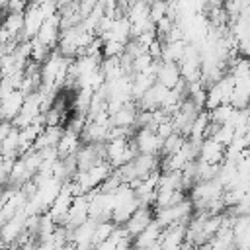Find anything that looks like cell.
I'll return each mask as SVG.
<instances>
[{
    "instance_id": "cell-1",
    "label": "cell",
    "mask_w": 250,
    "mask_h": 250,
    "mask_svg": "<svg viewBox=\"0 0 250 250\" xmlns=\"http://www.w3.org/2000/svg\"><path fill=\"white\" fill-rule=\"evenodd\" d=\"M154 223L164 229V227H170L174 223H188L191 213H193V205L191 201L186 197L184 201L180 203H174V205H168V207H162V209H154Z\"/></svg>"
},
{
    "instance_id": "cell-2",
    "label": "cell",
    "mask_w": 250,
    "mask_h": 250,
    "mask_svg": "<svg viewBox=\"0 0 250 250\" xmlns=\"http://www.w3.org/2000/svg\"><path fill=\"white\" fill-rule=\"evenodd\" d=\"M59 33H61V16L57 12V14L49 16V18H45V21L41 23V27H39V31H37V35L33 39H37L49 51H55V45L59 41Z\"/></svg>"
},
{
    "instance_id": "cell-3",
    "label": "cell",
    "mask_w": 250,
    "mask_h": 250,
    "mask_svg": "<svg viewBox=\"0 0 250 250\" xmlns=\"http://www.w3.org/2000/svg\"><path fill=\"white\" fill-rule=\"evenodd\" d=\"M223 158H225V146L221 143H217L211 137H205L199 143V148H197V160L199 162H205V164H211V166H219L223 162Z\"/></svg>"
},
{
    "instance_id": "cell-4",
    "label": "cell",
    "mask_w": 250,
    "mask_h": 250,
    "mask_svg": "<svg viewBox=\"0 0 250 250\" xmlns=\"http://www.w3.org/2000/svg\"><path fill=\"white\" fill-rule=\"evenodd\" d=\"M45 21V16L41 12V8L37 4H27V8L23 10V31H21V39L23 41H29L37 35L41 23Z\"/></svg>"
},
{
    "instance_id": "cell-5",
    "label": "cell",
    "mask_w": 250,
    "mask_h": 250,
    "mask_svg": "<svg viewBox=\"0 0 250 250\" xmlns=\"http://www.w3.org/2000/svg\"><path fill=\"white\" fill-rule=\"evenodd\" d=\"M133 143H135V148H137L139 154H150V156L160 154L162 139H158L156 133L150 131V129H139Z\"/></svg>"
},
{
    "instance_id": "cell-6",
    "label": "cell",
    "mask_w": 250,
    "mask_h": 250,
    "mask_svg": "<svg viewBox=\"0 0 250 250\" xmlns=\"http://www.w3.org/2000/svg\"><path fill=\"white\" fill-rule=\"evenodd\" d=\"M152 217H154V213H152V209H150L148 205H139V207L133 211V215L125 221L123 229L127 230V234H129L131 238H135V236L152 221Z\"/></svg>"
},
{
    "instance_id": "cell-7",
    "label": "cell",
    "mask_w": 250,
    "mask_h": 250,
    "mask_svg": "<svg viewBox=\"0 0 250 250\" xmlns=\"http://www.w3.org/2000/svg\"><path fill=\"white\" fill-rule=\"evenodd\" d=\"M137 113H139V107L135 105V102H127V104H123L117 111H113V113L109 115L111 127L133 129V127H135V121H137Z\"/></svg>"
},
{
    "instance_id": "cell-8",
    "label": "cell",
    "mask_w": 250,
    "mask_h": 250,
    "mask_svg": "<svg viewBox=\"0 0 250 250\" xmlns=\"http://www.w3.org/2000/svg\"><path fill=\"white\" fill-rule=\"evenodd\" d=\"M25 96L20 90H14L12 94H8L4 100H0V121H8L12 123L14 117L20 113L21 105H23Z\"/></svg>"
},
{
    "instance_id": "cell-9",
    "label": "cell",
    "mask_w": 250,
    "mask_h": 250,
    "mask_svg": "<svg viewBox=\"0 0 250 250\" xmlns=\"http://www.w3.org/2000/svg\"><path fill=\"white\" fill-rule=\"evenodd\" d=\"M23 223H25V215L23 213H18V215H14V217L4 221V225L0 229V238H2V242L6 246H12L18 240V236L23 232Z\"/></svg>"
},
{
    "instance_id": "cell-10",
    "label": "cell",
    "mask_w": 250,
    "mask_h": 250,
    "mask_svg": "<svg viewBox=\"0 0 250 250\" xmlns=\"http://www.w3.org/2000/svg\"><path fill=\"white\" fill-rule=\"evenodd\" d=\"M82 141H80V135L74 133V131H68V129H62V135L57 143V156L62 160V158H68V156H74L76 150L80 148Z\"/></svg>"
},
{
    "instance_id": "cell-11",
    "label": "cell",
    "mask_w": 250,
    "mask_h": 250,
    "mask_svg": "<svg viewBox=\"0 0 250 250\" xmlns=\"http://www.w3.org/2000/svg\"><path fill=\"white\" fill-rule=\"evenodd\" d=\"M182 78V74H180V68H178V62H158V66H156V76H154V80L158 82V84H162L164 88H168V90H172L176 84H178V80Z\"/></svg>"
},
{
    "instance_id": "cell-12",
    "label": "cell",
    "mask_w": 250,
    "mask_h": 250,
    "mask_svg": "<svg viewBox=\"0 0 250 250\" xmlns=\"http://www.w3.org/2000/svg\"><path fill=\"white\" fill-rule=\"evenodd\" d=\"M160 227L154 223V219L135 236V248H139V250H146L148 246H152V244H156L158 242V236H160Z\"/></svg>"
},
{
    "instance_id": "cell-13",
    "label": "cell",
    "mask_w": 250,
    "mask_h": 250,
    "mask_svg": "<svg viewBox=\"0 0 250 250\" xmlns=\"http://www.w3.org/2000/svg\"><path fill=\"white\" fill-rule=\"evenodd\" d=\"M61 135H62V125H57V127H43L41 133L37 135L35 143H33V148H35V150H41V148L57 146Z\"/></svg>"
},
{
    "instance_id": "cell-14",
    "label": "cell",
    "mask_w": 250,
    "mask_h": 250,
    "mask_svg": "<svg viewBox=\"0 0 250 250\" xmlns=\"http://www.w3.org/2000/svg\"><path fill=\"white\" fill-rule=\"evenodd\" d=\"M186 143V137H182L180 133H172L170 137H166L162 141V146H160V154L168 156V154H174L176 150L182 148V145Z\"/></svg>"
}]
</instances>
